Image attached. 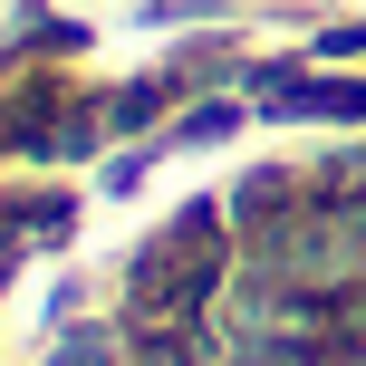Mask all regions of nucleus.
Returning a JSON list of instances; mask_svg holds the SVG:
<instances>
[{"instance_id": "1", "label": "nucleus", "mask_w": 366, "mask_h": 366, "mask_svg": "<svg viewBox=\"0 0 366 366\" xmlns=\"http://www.w3.org/2000/svg\"><path fill=\"white\" fill-rule=\"evenodd\" d=\"M270 87V107L280 116H337V126H366V87H347V77H260Z\"/></svg>"}, {"instance_id": "2", "label": "nucleus", "mask_w": 366, "mask_h": 366, "mask_svg": "<svg viewBox=\"0 0 366 366\" xmlns=\"http://www.w3.org/2000/svg\"><path fill=\"white\" fill-rule=\"evenodd\" d=\"M49 366H107V337H68V347H58Z\"/></svg>"}]
</instances>
